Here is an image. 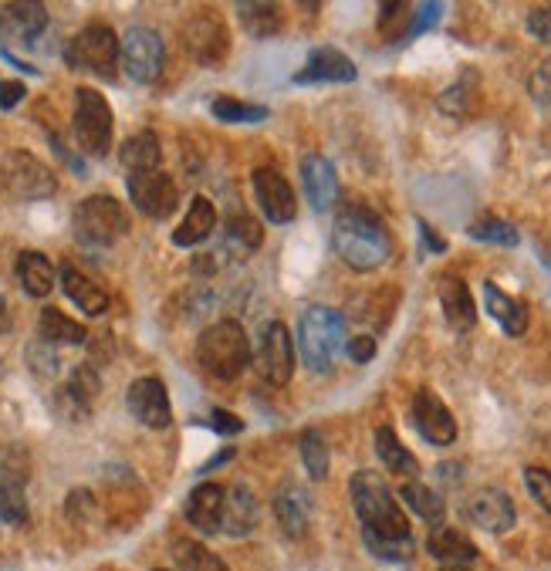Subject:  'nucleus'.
Instances as JSON below:
<instances>
[{"mask_svg": "<svg viewBox=\"0 0 551 571\" xmlns=\"http://www.w3.org/2000/svg\"><path fill=\"white\" fill-rule=\"evenodd\" d=\"M301 4V11H308V14H315L319 8H322V0H298Z\"/></svg>", "mask_w": 551, "mask_h": 571, "instance_id": "nucleus-57", "label": "nucleus"}, {"mask_svg": "<svg viewBox=\"0 0 551 571\" xmlns=\"http://www.w3.org/2000/svg\"><path fill=\"white\" fill-rule=\"evenodd\" d=\"M217 230V206L214 200L206 197H196L187 210V217L180 221V227L173 230V243L177 247H196L203 243L206 237H211Z\"/></svg>", "mask_w": 551, "mask_h": 571, "instance_id": "nucleus-26", "label": "nucleus"}, {"mask_svg": "<svg viewBox=\"0 0 551 571\" xmlns=\"http://www.w3.org/2000/svg\"><path fill=\"white\" fill-rule=\"evenodd\" d=\"M528 92H531V98L541 105V109H548V105H551V58H544V61L531 71Z\"/></svg>", "mask_w": 551, "mask_h": 571, "instance_id": "nucleus-46", "label": "nucleus"}, {"mask_svg": "<svg viewBox=\"0 0 551 571\" xmlns=\"http://www.w3.org/2000/svg\"><path fill=\"white\" fill-rule=\"evenodd\" d=\"M525 484H528V493L535 497V504L551 514V474L541 471V467H528L525 471Z\"/></svg>", "mask_w": 551, "mask_h": 571, "instance_id": "nucleus-45", "label": "nucleus"}, {"mask_svg": "<svg viewBox=\"0 0 551 571\" xmlns=\"http://www.w3.org/2000/svg\"><path fill=\"white\" fill-rule=\"evenodd\" d=\"M261 524V508L248 487H230L224 490V511H220V531L227 538H248V534Z\"/></svg>", "mask_w": 551, "mask_h": 571, "instance_id": "nucleus-20", "label": "nucleus"}, {"mask_svg": "<svg viewBox=\"0 0 551 571\" xmlns=\"http://www.w3.org/2000/svg\"><path fill=\"white\" fill-rule=\"evenodd\" d=\"M467 234L474 240H488V243H501V247H514L522 237H518V227L494 217V213H480V217L467 227Z\"/></svg>", "mask_w": 551, "mask_h": 571, "instance_id": "nucleus-37", "label": "nucleus"}, {"mask_svg": "<svg viewBox=\"0 0 551 571\" xmlns=\"http://www.w3.org/2000/svg\"><path fill=\"white\" fill-rule=\"evenodd\" d=\"M119 58H122V68L132 82H156L159 71H163V61H166V48H163V38L153 31V27H129L125 38L119 41Z\"/></svg>", "mask_w": 551, "mask_h": 571, "instance_id": "nucleus-10", "label": "nucleus"}, {"mask_svg": "<svg viewBox=\"0 0 551 571\" xmlns=\"http://www.w3.org/2000/svg\"><path fill=\"white\" fill-rule=\"evenodd\" d=\"M440 305L446 314V325L454 332H470L477 325V305H474V295L464 284V277H457V274L440 277Z\"/></svg>", "mask_w": 551, "mask_h": 571, "instance_id": "nucleus-21", "label": "nucleus"}, {"mask_svg": "<svg viewBox=\"0 0 551 571\" xmlns=\"http://www.w3.org/2000/svg\"><path fill=\"white\" fill-rule=\"evenodd\" d=\"M237 17H240V27L254 34V38H271V34H278L285 24L278 0H237Z\"/></svg>", "mask_w": 551, "mask_h": 571, "instance_id": "nucleus-27", "label": "nucleus"}, {"mask_svg": "<svg viewBox=\"0 0 551 571\" xmlns=\"http://www.w3.org/2000/svg\"><path fill=\"white\" fill-rule=\"evenodd\" d=\"M349 493L366 531L379 534V538H409V521L379 474L359 471L349 484Z\"/></svg>", "mask_w": 551, "mask_h": 571, "instance_id": "nucleus-2", "label": "nucleus"}, {"mask_svg": "<svg viewBox=\"0 0 551 571\" xmlns=\"http://www.w3.org/2000/svg\"><path fill=\"white\" fill-rule=\"evenodd\" d=\"M332 243L342 264H349L352 271H362V274L383 267L393 254V237L386 224L362 203H346L338 210L332 227Z\"/></svg>", "mask_w": 551, "mask_h": 571, "instance_id": "nucleus-1", "label": "nucleus"}, {"mask_svg": "<svg viewBox=\"0 0 551 571\" xmlns=\"http://www.w3.org/2000/svg\"><path fill=\"white\" fill-rule=\"evenodd\" d=\"M359 79V68L349 55H342L338 48H319L312 58L304 61V68L295 75L298 85H312V82H332V85H349Z\"/></svg>", "mask_w": 551, "mask_h": 571, "instance_id": "nucleus-18", "label": "nucleus"}, {"mask_svg": "<svg viewBox=\"0 0 551 571\" xmlns=\"http://www.w3.org/2000/svg\"><path fill=\"white\" fill-rule=\"evenodd\" d=\"M227 234H230V243H240L244 251H257V247L264 243V234H261V224L254 217H248V213H230L227 221Z\"/></svg>", "mask_w": 551, "mask_h": 571, "instance_id": "nucleus-42", "label": "nucleus"}, {"mask_svg": "<svg viewBox=\"0 0 551 571\" xmlns=\"http://www.w3.org/2000/svg\"><path fill=\"white\" fill-rule=\"evenodd\" d=\"M412 423H417L420 437L433 447H451L457 440V419L433 389L417 392V400H412Z\"/></svg>", "mask_w": 551, "mask_h": 571, "instance_id": "nucleus-15", "label": "nucleus"}, {"mask_svg": "<svg viewBox=\"0 0 551 571\" xmlns=\"http://www.w3.org/2000/svg\"><path fill=\"white\" fill-rule=\"evenodd\" d=\"M436 109H440L443 116H451V119H460V122L470 119V116L480 109V75H477L474 68H467L451 88L440 92Z\"/></svg>", "mask_w": 551, "mask_h": 571, "instance_id": "nucleus-22", "label": "nucleus"}, {"mask_svg": "<svg viewBox=\"0 0 551 571\" xmlns=\"http://www.w3.org/2000/svg\"><path fill=\"white\" fill-rule=\"evenodd\" d=\"M301 187H304V197L315 213H328L338 203V176L325 156L312 153V156L301 159Z\"/></svg>", "mask_w": 551, "mask_h": 571, "instance_id": "nucleus-19", "label": "nucleus"}, {"mask_svg": "<svg viewBox=\"0 0 551 571\" xmlns=\"http://www.w3.org/2000/svg\"><path fill=\"white\" fill-rule=\"evenodd\" d=\"M440 14H443V4H440V0H423L420 11H417V17H409V31H406V38H417V34L430 31V27L440 21Z\"/></svg>", "mask_w": 551, "mask_h": 571, "instance_id": "nucleus-48", "label": "nucleus"}, {"mask_svg": "<svg viewBox=\"0 0 551 571\" xmlns=\"http://www.w3.org/2000/svg\"><path fill=\"white\" fill-rule=\"evenodd\" d=\"M211 112H214V119L230 122V126H240V122H261V119H267V109H264V105H251V102L227 98V95H224V98H214Z\"/></svg>", "mask_w": 551, "mask_h": 571, "instance_id": "nucleus-40", "label": "nucleus"}, {"mask_svg": "<svg viewBox=\"0 0 551 571\" xmlns=\"http://www.w3.org/2000/svg\"><path fill=\"white\" fill-rule=\"evenodd\" d=\"M72 230L88 247H112L129 234V213L116 197H88L72 213Z\"/></svg>", "mask_w": 551, "mask_h": 571, "instance_id": "nucleus-5", "label": "nucleus"}, {"mask_svg": "<svg viewBox=\"0 0 551 571\" xmlns=\"http://www.w3.org/2000/svg\"><path fill=\"white\" fill-rule=\"evenodd\" d=\"M427 551L440 564H457V568H470L480 558L477 545L467 538V534H460L454 527H433L430 538H427Z\"/></svg>", "mask_w": 551, "mask_h": 571, "instance_id": "nucleus-23", "label": "nucleus"}, {"mask_svg": "<svg viewBox=\"0 0 551 571\" xmlns=\"http://www.w3.org/2000/svg\"><path fill=\"white\" fill-rule=\"evenodd\" d=\"M55 277H58V271H55V264L45 254L24 251L17 258V281H21V288L31 298H48L55 292Z\"/></svg>", "mask_w": 551, "mask_h": 571, "instance_id": "nucleus-29", "label": "nucleus"}, {"mask_svg": "<svg viewBox=\"0 0 551 571\" xmlns=\"http://www.w3.org/2000/svg\"><path fill=\"white\" fill-rule=\"evenodd\" d=\"M129 413L135 416V423H143L146 430H166L173 423V409H169V396H166V385L153 376L146 379H135L129 385Z\"/></svg>", "mask_w": 551, "mask_h": 571, "instance_id": "nucleus-16", "label": "nucleus"}, {"mask_svg": "<svg viewBox=\"0 0 551 571\" xmlns=\"http://www.w3.org/2000/svg\"><path fill=\"white\" fill-rule=\"evenodd\" d=\"M409 31V0H379V34L386 41L406 38Z\"/></svg>", "mask_w": 551, "mask_h": 571, "instance_id": "nucleus-39", "label": "nucleus"}, {"mask_svg": "<svg viewBox=\"0 0 551 571\" xmlns=\"http://www.w3.org/2000/svg\"><path fill=\"white\" fill-rule=\"evenodd\" d=\"M420 230H423V240H427L430 251H436V254H440V251H446V240H440V237H436V230H433L430 224H423V221H420Z\"/></svg>", "mask_w": 551, "mask_h": 571, "instance_id": "nucleus-54", "label": "nucleus"}, {"mask_svg": "<svg viewBox=\"0 0 551 571\" xmlns=\"http://www.w3.org/2000/svg\"><path fill=\"white\" fill-rule=\"evenodd\" d=\"M211 426H214L217 433H224V437H233V433L244 430V423H240V416H233V413H227V409H214V413H211Z\"/></svg>", "mask_w": 551, "mask_h": 571, "instance_id": "nucleus-50", "label": "nucleus"}, {"mask_svg": "<svg viewBox=\"0 0 551 571\" xmlns=\"http://www.w3.org/2000/svg\"><path fill=\"white\" fill-rule=\"evenodd\" d=\"M220 511H224V487L220 484H200L187 497V521L206 534L220 531Z\"/></svg>", "mask_w": 551, "mask_h": 571, "instance_id": "nucleus-25", "label": "nucleus"}, {"mask_svg": "<svg viewBox=\"0 0 551 571\" xmlns=\"http://www.w3.org/2000/svg\"><path fill=\"white\" fill-rule=\"evenodd\" d=\"M0 183L17 200H45L58 190L55 173L27 150H14L0 159Z\"/></svg>", "mask_w": 551, "mask_h": 571, "instance_id": "nucleus-7", "label": "nucleus"}, {"mask_svg": "<svg viewBox=\"0 0 551 571\" xmlns=\"http://www.w3.org/2000/svg\"><path fill=\"white\" fill-rule=\"evenodd\" d=\"M183 41L190 48V55L200 64H220L230 51V31L227 21L220 17V11H196L187 27H183Z\"/></svg>", "mask_w": 551, "mask_h": 571, "instance_id": "nucleus-12", "label": "nucleus"}, {"mask_svg": "<svg viewBox=\"0 0 551 571\" xmlns=\"http://www.w3.org/2000/svg\"><path fill=\"white\" fill-rule=\"evenodd\" d=\"M51 348L55 345H48V342H34L27 348V362H31V369L38 376H55L58 372V355Z\"/></svg>", "mask_w": 551, "mask_h": 571, "instance_id": "nucleus-47", "label": "nucleus"}, {"mask_svg": "<svg viewBox=\"0 0 551 571\" xmlns=\"http://www.w3.org/2000/svg\"><path fill=\"white\" fill-rule=\"evenodd\" d=\"M399 497H403V504H409V511L420 514L427 524H440L443 514H446L443 497H440L436 490H430L427 484H420V480H406V484L399 487Z\"/></svg>", "mask_w": 551, "mask_h": 571, "instance_id": "nucleus-34", "label": "nucleus"}, {"mask_svg": "<svg viewBox=\"0 0 551 571\" xmlns=\"http://www.w3.org/2000/svg\"><path fill=\"white\" fill-rule=\"evenodd\" d=\"M230 456H233V450H224L220 456H214L211 463H206V467H203V474H206V471H214V467H220V463H227Z\"/></svg>", "mask_w": 551, "mask_h": 571, "instance_id": "nucleus-56", "label": "nucleus"}, {"mask_svg": "<svg viewBox=\"0 0 551 571\" xmlns=\"http://www.w3.org/2000/svg\"><path fill=\"white\" fill-rule=\"evenodd\" d=\"M156 571H166V568H156Z\"/></svg>", "mask_w": 551, "mask_h": 571, "instance_id": "nucleus-59", "label": "nucleus"}, {"mask_svg": "<svg viewBox=\"0 0 551 571\" xmlns=\"http://www.w3.org/2000/svg\"><path fill=\"white\" fill-rule=\"evenodd\" d=\"M68 389L75 392L79 400H85L88 406L98 400V392H101V379H98V372L92 369V366H75L72 369V376H68V382H64Z\"/></svg>", "mask_w": 551, "mask_h": 571, "instance_id": "nucleus-43", "label": "nucleus"}, {"mask_svg": "<svg viewBox=\"0 0 551 571\" xmlns=\"http://www.w3.org/2000/svg\"><path fill=\"white\" fill-rule=\"evenodd\" d=\"M346 352H349V359H352V362H372V355H375V338L359 335V338L346 342Z\"/></svg>", "mask_w": 551, "mask_h": 571, "instance_id": "nucleus-51", "label": "nucleus"}, {"mask_svg": "<svg viewBox=\"0 0 551 571\" xmlns=\"http://www.w3.org/2000/svg\"><path fill=\"white\" fill-rule=\"evenodd\" d=\"M484 308L498 321L507 335H525L528 332V305L501 292L494 281H484Z\"/></svg>", "mask_w": 551, "mask_h": 571, "instance_id": "nucleus-24", "label": "nucleus"}, {"mask_svg": "<svg viewBox=\"0 0 551 571\" xmlns=\"http://www.w3.org/2000/svg\"><path fill=\"white\" fill-rule=\"evenodd\" d=\"M440 571H470V568H457V564H443Z\"/></svg>", "mask_w": 551, "mask_h": 571, "instance_id": "nucleus-58", "label": "nucleus"}, {"mask_svg": "<svg viewBox=\"0 0 551 571\" xmlns=\"http://www.w3.org/2000/svg\"><path fill=\"white\" fill-rule=\"evenodd\" d=\"M342 348H346V318H342L335 308H325V305L308 308L298 321L301 362L312 372L325 376V372H332Z\"/></svg>", "mask_w": 551, "mask_h": 571, "instance_id": "nucleus-3", "label": "nucleus"}, {"mask_svg": "<svg viewBox=\"0 0 551 571\" xmlns=\"http://www.w3.org/2000/svg\"><path fill=\"white\" fill-rule=\"evenodd\" d=\"M68 68L75 71H92V75H112L119 64V38L116 31L106 24H92L79 31L72 45L64 51Z\"/></svg>", "mask_w": 551, "mask_h": 571, "instance_id": "nucleus-8", "label": "nucleus"}, {"mask_svg": "<svg viewBox=\"0 0 551 571\" xmlns=\"http://www.w3.org/2000/svg\"><path fill=\"white\" fill-rule=\"evenodd\" d=\"M95 514V497L88 490H72L68 493V518L75 524H88V518Z\"/></svg>", "mask_w": 551, "mask_h": 571, "instance_id": "nucleus-49", "label": "nucleus"}, {"mask_svg": "<svg viewBox=\"0 0 551 571\" xmlns=\"http://www.w3.org/2000/svg\"><path fill=\"white\" fill-rule=\"evenodd\" d=\"M11 325H14L11 308H8V301H4V298H0V335H4V332H11Z\"/></svg>", "mask_w": 551, "mask_h": 571, "instance_id": "nucleus-55", "label": "nucleus"}, {"mask_svg": "<svg viewBox=\"0 0 551 571\" xmlns=\"http://www.w3.org/2000/svg\"><path fill=\"white\" fill-rule=\"evenodd\" d=\"M274 514H278V524L288 538H301L308 531V514H312L304 490L298 484H285L278 490V497H274Z\"/></svg>", "mask_w": 551, "mask_h": 571, "instance_id": "nucleus-28", "label": "nucleus"}, {"mask_svg": "<svg viewBox=\"0 0 551 571\" xmlns=\"http://www.w3.org/2000/svg\"><path fill=\"white\" fill-rule=\"evenodd\" d=\"M55 413H58L64 423H85V419L92 416V406H88L85 400H79L68 385H61V389L55 392Z\"/></svg>", "mask_w": 551, "mask_h": 571, "instance_id": "nucleus-44", "label": "nucleus"}, {"mask_svg": "<svg viewBox=\"0 0 551 571\" xmlns=\"http://www.w3.org/2000/svg\"><path fill=\"white\" fill-rule=\"evenodd\" d=\"M362 542L379 561H409L412 558V538H379V534L362 527Z\"/></svg>", "mask_w": 551, "mask_h": 571, "instance_id": "nucleus-41", "label": "nucleus"}, {"mask_svg": "<svg viewBox=\"0 0 551 571\" xmlns=\"http://www.w3.org/2000/svg\"><path fill=\"white\" fill-rule=\"evenodd\" d=\"M75 139L88 156H106L112 150V109L95 88L75 92Z\"/></svg>", "mask_w": 551, "mask_h": 571, "instance_id": "nucleus-6", "label": "nucleus"}, {"mask_svg": "<svg viewBox=\"0 0 551 571\" xmlns=\"http://www.w3.org/2000/svg\"><path fill=\"white\" fill-rule=\"evenodd\" d=\"M48 27V8L41 0H11L0 11V41L4 45H31Z\"/></svg>", "mask_w": 551, "mask_h": 571, "instance_id": "nucleus-14", "label": "nucleus"}, {"mask_svg": "<svg viewBox=\"0 0 551 571\" xmlns=\"http://www.w3.org/2000/svg\"><path fill=\"white\" fill-rule=\"evenodd\" d=\"M119 163L129 173H146V169H159L163 163V150H159V139L153 132H135L122 142L119 150Z\"/></svg>", "mask_w": 551, "mask_h": 571, "instance_id": "nucleus-32", "label": "nucleus"}, {"mask_svg": "<svg viewBox=\"0 0 551 571\" xmlns=\"http://www.w3.org/2000/svg\"><path fill=\"white\" fill-rule=\"evenodd\" d=\"M301 460H304V471L312 480H325L328 477V447L325 437L319 430H304L301 433Z\"/></svg>", "mask_w": 551, "mask_h": 571, "instance_id": "nucleus-38", "label": "nucleus"}, {"mask_svg": "<svg viewBox=\"0 0 551 571\" xmlns=\"http://www.w3.org/2000/svg\"><path fill=\"white\" fill-rule=\"evenodd\" d=\"M173 561H177L180 571H230L220 555H214L200 542H180L173 548Z\"/></svg>", "mask_w": 551, "mask_h": 571, "instance_id": "nucleus-36", "label": "nucleus"}, {"mask_svg": "<svg viewBox=\"0 0 551 571\" xmlns=\"http://www.w3.org/2000/svg\"><path fill=\"white\" fill-rule=\"evenodd\" d=\"M38 335H41V342H48V345H85V338H88V332H85L82 321L68 318V314L58 311V308H45V311H41V318H38Z\"/></svg>", "mask_w": 551, "mask_h": 571, "instance_id": "nucleus-31", "label": "nucleus"}, {"mask_svg": "<svg viewBox=\"0 0 551 571\" xmlns=\"http://www.w3.org/2000/svg\"><path fill=\"white\" fill-rule=\"evenodd\" d=\"M375 453H379V460H383L396 477H417L420 474L417 456H412L399 443L396 430H390V426H379V430H375Z\"/></svg>", "mask_w": 551, "mask_h": 571, "instance_id": "nucleus-33", "label": "nucleus"}, {"mask_svg": "<svg viewBox=\"0 0 551 571\" xmlns=\"http://www.w3.org/2000/svg\"><path fill=\"white\" fill-rule=\"evenodd\" d=\"M528 31L541 41H551V8H541V11H531L528 14Z\"/></svg>", "mask_w": 551, "mask_h": 571, "instance_id": "nucleus-52", "label": "nucleus"}, {"mask_svg": "<svg viewBox=\"0 0 551 571\" xmlns=\"http://www.w3.org/2000/svg\"><path fill=\"white\" fill-rule=\"evenodd\" d=\"M254 369L274 389H282V385L291 382V376H295V338L282 321H271V325L264 329L261 348L254 355Z\"/></svg>", "mask_w": 551, "mask_h": 571, "instance_id": "nucleus-11", "label": "nucleus"}, {"mask_svg": "<svg viewBox=\"0 0 551 571\" xmlns=\"http://www.w3.org/2000/svg\"><path fill=\"white\" fill-rule=\"evenodd\" d=\"M129 197H132V206L149 221L173 217L180 206V190L173 183V176H166L163 169L129 173Z\"/></svg>", "mask_w": 551, "mask_h": 571, "instance_id": "nucleus-9", "label": "nucleus"}, {"mask_svg": "<svg viewBox=\"0 0 551 571\" xmlns=\"http://www.w3.org/2000/svg\"><path fill=\"white\" fill-rule=\"evenodd\" d=\"M254 193H257V206L271 224H291L298 217V200L291 183L278 169L261 166L254 169Z\"/></svg>", "mask_w": 551, "mask_h": 571, "instance_id": "nucleus-13", "label": "nucleus"}, {"mask_svg": "<svg viewBox=\"0 0 551 571\" xmlns=\"http://www.w3.org/2000/svg\"><path fill=\"white\" fill-rule=\"evenodd\" d=\"M196 362L206 376H214L220 382L237 379L251 366V342H248L244 329L230 318L214 321L196 342Z\"/></svg>", "mask_w": 551, "mask_h": 571, "instance_id": "nucleus-4", "label": "nucleus"}, {"mask_svg": "<svg viewBox=\"0 0 551 571\" xmlns=\"http://www.w3.org/2000/svg\"><path fill=\"white\" fill-rule=\"evenodd\" d=\"M24 95H27V88L21 82H4L0 85V109H14Z\"/></svg>", "mask_w": 551, "mask_h": 571, "instance_id": "nucleus-53", "label": "nucleus"}, {"mask_svg": "<svg viewBox=\"0 0 551 571\" xmlns=\"http://www.w3.org/2000/svg\"><path fill=\"white\" fill-rule=\"evenodd\" d=\"M464 514L470 518V524H477L480 531H488V534H504L514 527V501L498 490V487H484V490H477L467 497V508Z\"/></svg>", "mask_w": 551, "mask_h": 571, "instance_id": "nucleus-17", "label": "nucleus"}, {"mask_svg": "<svg viewBox=\"0 0 551 571\" xmlns=\"http://www.w3.org/2000/svg\"><path fill=\"white\" fill-rule=\"evenodd\" d=\"M0 521H4V524H24L27 521L24 480L14 477L11 471L0 474Z\"/></svg>", "mask_w": 551, "mask_h": 571, "instance_id": "nucleus-35", "label": "nucleus"}, {"mask_svg": "<svg viewBox=\"0 0 551 571\" xmlns=\"http://www.w3.org/2000/svg\"><path fill=\"white\" fill-rule=\"evenodd\" d=\"M61 288L85 314H106V308H109V295L75 267H61Z\"/></svg>", "mask_w": 551, "mask_h": 571, "instance_id": "nucleus-30", "label": "nucleus"}]
</instances>
